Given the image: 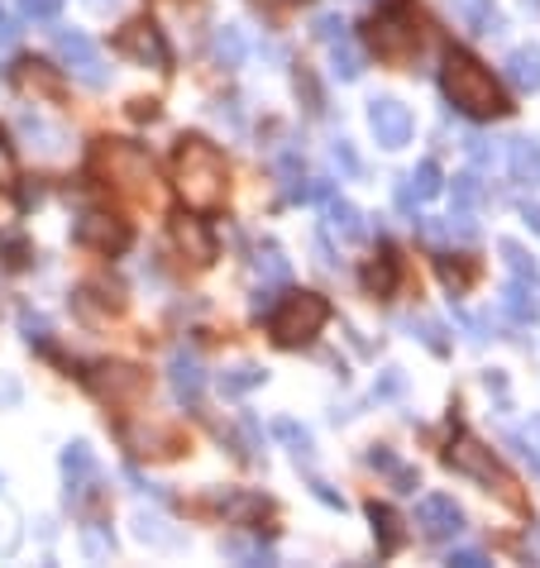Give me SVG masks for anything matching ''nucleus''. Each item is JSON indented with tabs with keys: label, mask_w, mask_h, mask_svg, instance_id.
<instances>
[{
	"label": "nucleus",
	"mask_w": 540,
	"mask_h": 568,
	"mask_svg": "<svg viewBox=\"0 0 540 568\" xmlns=\"http://www.w3.org/2000/svg\"><path fill=\"white\" fill-rule=\"evenodd\" d=\"M173 182H177V197H183L187 211L206 215V211H221L225 197H230V167H225L221 149L211 139L183 135L173 153Z\"/></svg>",
	"instance_id": "obj_1"
},
{
	"label": "nucleus",
	"mask_w": 540,
	"mask_h": 568,
	"mask_svg": "<svg viewBox=\"0 0 540 568\" xmlns=\"http://www.w3.org/2000/svg\"><path fill=\"white\" fill-rule=\"evenodd\" d=\"M440 87H445L450 105L474 119H498V115H512V101L502 96V87L493 81V72L478 63L474 53H464V48H454L445 58V67H440Z\"/></svg>",
	"instance_id": "obj_2"
},
{
	"label": "nucleus",
	"mask_w": 540,
	"mask_h": 568,
	"mask_svg": "<svg viewBox=\"0 0 540 568\" xmlns=\"http://www.w3.org/2000/svg\"><path fill=\"white\" fill-rule=\"evenodd\" d=\"M445 464L454 468V474L484 482L488 492H498L502 506H512V512H526V497H522V482L507 474V468L498 464V454L488 450V444H478L474 434H454V444L445 450Z\"/></svg>",
	"instance_id": "obj_3"
},
{
	"label": "nucleus",
	"mask_w": 540,
	"mask_h": 568,
	"mask_svg": "<svg viewBox=\"0 0 540 568\" xmlns=\"http://www.w3.org/2000/svg\"><path fill=\"white\" fill-rule=\"evenodd\" d=\"M330 320V301L321 292H287L278 306L268 311V325H273V340L282 349H302L311 344Z\"/></svg>",
	"instance_id": "obj_4"
},
{
	"label": "nucleus",
	"mask_w": 540,
	"mask_h": 568,
	"mask_svg": "<svg viewBox=\"0 0 540 568\" xmlns=\"http://www.w3.org/2000/svg\"><path fill=\"white\" fill-rule=\"evenodd\" d=\"M368 48H374L382 63H406V58L422 53V34H416V20L406 10V0H388V10L368 24Z\"/></svg>",
	"instance_id": "obj_5"
},
{
	"label": "nucleus",
	"mask_w": 540,
	"mask_h": 568,
	"mask_svg": "<svg viewBox=\"0 0 540 568\" xmlns=\"http://www.w3.org/2000/svg\"><path fill=\"white\" fill-rule=\"evenodd\" d=\"M96 167L125 191H139L143 182H153V159L129 139H101V149H96Z\"/></svg>",
	"instance_id": "obj_6"
},
{
	"label": "nucleus",
	"mask_w": 540,
	"mask_h": 568,
	"mask_svg": "<svg viewBox=\"0 0 540 568\" xmlns=\"http://www.w3.org/2000/svg\"><path fill=\"white\" fill-rule=\"evenodd\" d=\"M53 43H58V53L67 58V67H72V77L81 81V87H91V91H101L105 81H111V67H105V58H101V48H96L81 29H53Z\"/></svg>",
	"instance_id": "obj_7"
},
{
	"label": "nucleus",
	"mask_w": 540,
	"mask_h": 568,
	"mask_svg": "<svg viewBox=\"0 0 540 568\" xmlns=\"http://www.w3.org/2000/svg\"><path fill=\"white\" fill-rule=\"evenodd\" d=\"M87 387L101 396V402L129 406V402H139V396L149 392V373L135 368V364H96L87 373Z\"/></svg>",
	"instance_id": "obj_8"
},
{
	"label": "nucleus",
	"mask_w": 540,
	"mask_h": 568,
	"mask_svg": "<svg viewBox=\"0 0 540 568\" xmlns=\"http://www.w3.org/2000/svg\"><path fill=\"white\" fill-rule=\"evenodd\" d=\"M115 48H120L125 58H135V63H153V67H167V63H173V48H167L163 29H159V24H153L149 15L120 24Z\"/></svg>",
	"instance_id": "obj_9"
},
{
	"label": "nucleus",
	"mask_w": 540,
	"mask_h": 568,
	"mask_svg": "<svg viewBox=\"0 0 540 568\" xmlns=\"http://www.w3.org/2000/svg\"><path fill=\"white\" fill-rule=\"evenodd\" d=\"M368 129L382 149H406L412 143V111L398 101V96H374L368 101Z\"/></svg>",
	"instance_id": "obj_10"
},
{
	"label": "nucleus",
	"mask_w": 540,
	"mask_h": 568,
	"mask_svg": "<svg viewBox=\"0 0 540 568\" xmlns=\"http://www.w3.org/2000/svg\"><path fill=\"white\" fill-rule=\"evenodd\" d=\"M167 382H173V396L183 406H197L201 392H206V368H201V358L187 344H177L173 358H167Z\"/></svg>",
	"instance_id": "obj_11"
},
{
	"label": "nucleus",
	"mask_w": 540,
	"mask_h": 568,
	"mask_svg": "<svg viewBox=\"0 0 540 568\" xmlns=\"http://www.w3.org/2000/svg\"><path fill=\"white\" fill-rule=\"evenodd\" d=\"M129 225L115 215H81L77 220V244H87L96 253H125L129 249Z\"/></svg>",
	"instance_id": "obj_12"
},
{
	"label": "nucleus",
	"mask_w": 540,
	"mask_h": 568,
	"mask_svg": "<svg viewBox=\"0 0 540 568\" xmlns=\"http://www.w3.org/2000/svg\"><path fill=\"white\" fill-rule=\"evenodd\" d=\"M416 526H422L430 540H454V535H464V512L454 506V497L430 492V497H422V506H416Z\"/></svg>",
	"instance_id": "obj_13"
},
{
	"label": "nucleus",
	"mask_w": 540,
	"mask_h": 568,
	"mask_svg": "<svg viewBox=\"0 0 540 568\" xmlns=\"http://www.w3.org/2000/svg\"><path fill=\"white\" fill-rule=\"evenodd\" d=\"M63 474H67V502L81 506L96 492V458H91V444L72 440L63 450Z\"/></svg>",
	"instance_id": "obj_14"
},
{
	"label": "nucleus",
	"mask_w": 540,
	"mask_h": 568,
	"mask_svg": "<svg viewBox=\"0 0 540 568\" xmlns=\"http://www.w3.org/2000/svg\"><path fill=\"white\" fill-rule=\"evenodd\" d=\"M398 282H402V253L382 244L374 258L364 263V292L368 296H392L398 292Z\"/></svg>",
	"instance_id": "obj_15"
},
{
	"label": "nucleus",
	"mask_w": 540,
	"mask_h": 568,
	"mask_svg": "<svg viewBox=\"0 0 540 568\" xmlns=\"http://www.w3.org/2000/svg\"><path fill=\"white\" fill-rule=\"evenodd\" d=\"M125 444L135 454H159V458L183 454V434L167 426H125Z\"/></svg>",
	"instance_id": "obj_16"
},
{
	"label": "nucleus",
	"mask_w": 540,
	"mask_h": 568,
	"mask_svg": "<svg viewBox=\"0 0 540 568\" xmlns=\"http://www.w3.org/2000/svg\"><path fill=\"white\" fill-rule=\"evenodd\" d=\"M173 239H177V249L187 253L191 263H197V268H206V263H215V235L206 229V220H177L173 225Z\"/></svg>",
	"instance_id": "obj_17"
},
{
	"label": "nucleus",
	"mask_w": 540,
	"mask_h": 568,
	"mask_svg": "<svg viewBox=\"0 0 540 568\" xmlns=\"http://www.w3.org/2000/svg\"><path fill=\"white\" fill-rule=\"evenodd\" d=\"M15 81H20V91H29V96H43V101H63V77H58V67L39 63V58H24V63L15 67Z\"/></svg>",
	"instance_id": "obj_18"
},
{
	"label": "nucleus",
	"mask_w": 540,
	"mask_h": 568,
	"mask_svg": "<svg viewBox=\"0 0 540 568\" xmlns=\"http://www.w3.org/2000/svg\"><path fill=\"white\" fill-rule=\"evenodd\" d=\"M436 273H440V282H445L454 296H464L478 282V258H474V253H440Z\"/></svg>",
	"instance_id": "obj_19"
},
{
	"label": "nucleus",
	"mask_w": 540,
	"mask_h": 568,
	"mask_svg": "<svg viewBox=\"0 0 540 568\" xmlns=\"http://www.w3.org/2000/svg\"><path fill=\"white\" fill-rule=\"evenodd\" d=\"M368 521H374V530H378V554H398L406 545V530H402L406 521L388 502H368Z\"/></svg>",
	"instance_id": "obj_20"
},
{
	"label": "nucleus",
	"mask_w": 540,
	"mask_h": 568,
	"mask_svg": "<svg viewBox=\"0 0 540 568\" xmlns=\"http://www.w3.org/2000/svg\"><path fill=\"white\" fill-rule=\"evenodd\" d=\"M507 167L522 187H540V139L526 135V139H512L507 149Z\"/></svg>",
	"instance_id": "obj_21"
},
{
	"label": "nucleus",
	"mask_w": 540,
	"mask_h": 568,
	"mask_svg": "<svg viewBox=\"0 0 540 568\" xmlns=\"http://www.w3.org/2000/svg\"><path fill=\"white\" fill-rule=\"evenodd\" d=\"M502 67H507V81H512L517 91H540V48H531V43H526V48H512Z\"/></svg>",
	"instance_id": "obj_22"
},
{
	"label": "nucleus",
	"mask_w": 540,
	"mask_h": 568,
	"mask_svg": "<svg viewBox=\"0 0 540 568\" xmlns=\"http://www.w3.org/2000/svg\"><path fill=\"white\" fill-rule=\"evenodd\" d=\"M20 135L34 143V149L43 153V159H58L63 153V143H67V135L58 125H48V119H39V115H20Z\"/></svg>",
	"instance_id": "obj_23"
},
{
	"label": "nucleus",
	"mask_w": 540,
	"mask_h": 568,
	"mask_svg": "<svg viewBox=\"0 0 540 568\" xmlns=\"http://www.w3.org/2000/svg\"><path fill=\"white\" fill-rule=\"evenodd\" d=\"M502 311H507V320H512V325H531V320L540 316V306H536L531 282H526V277H517V282L502 287Z\"/></svg>",
	"instance_id": "obj_24"
},
{
	"label": "nucleus",
	"mask_w": 540,
	"mask_h": 568,
	"mask_svg": "<svg viewBox=\"0 0 540 568\" xmlns=\"http://www.w3.org/2000/svg\"><path fill=\"white\" fill-rule=\"evenodd\" d=\"M211 53H215V63H221V67H244L249 43H244V34H239L235 24H221L215 39H211Z\"/></svg>",
	"instance_id": "obj_25"
},
{
	"label": "nucleus",
	"mask_w": 540,
	"mask_h": 568,
	"mask_svg": "<svg viewBox=\"0 0 540 568\" xmlns=\"http://www.w3.org/2000/svg\"><path fill=\"white\" fill-rule=\"evenodd\" d=\"M268 382V373H263L259 364H239L230 373H221V392L225 396H244V392H254V387Z\"/></svg>",
	"instance_id": "obj_26"
},
{
	"label": "nucleus",
	"mask_w": 540,
	"mask_h": 568,
	"mask_svg": "<svg viewBox=\"0 0 540 568\" xmlns=\"http://www.w3.org/2000/svg\"><path fill=\"white\" fill-rule=\"evenodd\" d=\"M326 220H330L335 229H340L344 239H364V225H359V220H364V215H359L350 201H340V197H326Z\"/></svg>",
	"instance_id": "obj_27"
},
{
	"label": "nucleus",
	"mask_w": 540,
	"mask_h": 568,
	"mask_svg": "<svg viewBox=\"0 0 540 568\" xmlns=\"http://www.w3.org/2000/svg\"><path fill=\"white\" fill-rule=\"evenodd\" d=\"M464 20L474 34H502V10L493 0H464Z\"/></svg>",
	"instance_id": "obj_28"
},
{
	"label": "nucleus",
	"mask_w": 540,
	"mask_h": 568,
	"mask_svg": "<svg viewBox=\"0 0 540 568\" xmlns=\"http://www.w3.org/2000/svg\"><path fill=\"white\" fill-rule=\"evenodd\" d=\"M330 48H335V53H330V72H335V77H340V81H359V77H364V58L350 48V39H340V43H330Z\"/></svg>",
	"instance_id": "obj_29"
},
{
	"label": "nucleus",
	"mask_w": 540,
	"mask_h": 568,
	"mask_svg": "<svg viewBox=\"0 0 540 568\" xmlns=\"http://www.w3.org/2000/svg\"><path fill=\"white\" fill-rule=\"evenodd\" d=\"M406 330H412L416 335V340H422L426 349H430V354H436V358H445L450 354V340H445V325H440V320H406Z\"/></svg>",
	"instance_id": "obj_30"
},
{
	"label": "nucleus",
	"mask_w": 540,
	"mask_h": 568,
	"mask_svg": "<svg viewBox=\"0 0 540 568\" xmlns=\"http://www.w3.org/2000/svg\"><path fill=\"white\" fill-rule=\"evenodd\" d=\"M406 182H412V191H416L422 201H430V197H440V191H445V177H440V163H436V159H426L412 177H406Z\"/></svg>",
	"instance_id": "obj_31"
},
{
	"label": "nucleus",
	"mask_w": 540,
	"mask_h": 568,
	"mask_svg": "<svg viewBox=\"0 0 540 568\" xmlns=\"http://www.w3.org/2000/svg\"><path fill=\"white\" fill-rule=\"evenodd\" d=\"M273 434L278 440L292 444V454H297V464H311V434L297 426V420H273Z\"/></svg>",
	"instance_id": "obj_32"
},
{
	"label": "nucleus",
	"mask_w": 540,
	"mask_h": 568,
	"mask_svg": "<svg viewBox=\"0 0 540 568\" xmlns=\"http://www.w3.org/2000/svg\"><path fill=\"white\" fill-rule=\"evenodd\" d=\"M502 258L512 263V273H517V277H526V282H540L536 258H531V253H526V249L517 244V239H502Z\"/></svg>",
	"instance_id": "obj_33"
},
{
	"label": "nucleus",
	"mask_w": 540,
	"mask_h": 568,
	"mask_svg": "<svg viewBox=\"0 0 540 568\" xmlns=\"http://www.w3.org/2000/svg\"><path fill=\"white\" fill-rule=\"evenodd\" d=\"M254 263H259V273L268 277V282H278V287L287 282V277H292V263H287V258H282V249H273V244L263 249V253H259Z\"/></svg>",
	"instance_id": "obj_34"
},
{
	"label": "nucleus",
	"mask_w": 540,
	"mask_h": 568,
	"mask_svg": "<svg viewBox=\"0 0 540 568\" xmlns=\"http://www.w3.org/2000/svg\"><path fill=\"white\" fill-rule=\"evenodd\" d=\"M478 201H484V182H478V173L454 177V205H460V211H474Z\"/></svg>",
	"instance_id": "obj_35"
},
{
	"label": "nucleus",
	"mask_w": 540,
	"mask_h": 568,
	"mask_svg": "<svg viewBox=\"0 0 540 568\" xmlns=\"http://www.w3.org/2000/svg\"><path fill=\"white\" fill-rule=\"evenodd\" d=\"M297 96L306 101V111H311V115H326V96H321L316 77H311L306 67H297Z\"/></svg>",
	"instance_id": "obj_36"
},
{
	"label": "nucleus",
	"mask_w": 540,
	"mask_h": 568,
	"mask_svg": "<svg viewBox=\"0 0 540 568\" xmlns=\"http://www.w3.org/2000/svg\"><path fill=\"white\" fill-rule=\"evenodd\" d=\"M225 554H230V559H244V564H273V550L249 545V540H225Z\"/></svg>",
	"instance_id": "obj_37"
},
{
	"label": "nucleus",
	"mask_w": 540,
	"mask_h": 568,
	"mask_svg": "<svg viewBox=\"0 0 540 568\" xmlns=\"http://www.w3.org/2000/svg\"><path fill=\"white\" fill-rule=\"evenodd\" d=\"M330 159L340 163L350 177H359V173H364V163H359V153H354V143H350V139H335V143H330Z\"/></svg>",
	"instance_id": "obj_38"
},
{
	"label": "nucleus",
	"mask_w": 540,
	"mask_h": 568,
	"mask_svg": "<svg viewBox=\"0 0 540 568\" xmlns=\"http://www.w3.org/2000/svg\"><path fill=\"white\" fill-rule=\"evenodd\" d=\"M72 301H77V311H81V316H87L91 325H101V320H111V316H101V311H96V306H91V296H87V287H81V292H77V296H72ZM105 306H111V311H120V306H125V296H105Z\"/></svg>",
	"instance_id": "obj_39"
},
{
	"label": "nucleus",
	"mask_w": 540,
	"mask_h": 568,
	"mask_svg": "<svg viewBox=\"0 0 540 568\" xmlns=\"http://www.w3.org/2000/svg\"><path fill=\"white\" fill-rule=\"evenodd\" d=\"M225 512H230L235 521H249V516L268 512V502H263V497H230V502H225Z\"/></svg>",
	"instance_id": "obj_40"
},
{
	"label": "nucleus",
	"mask_w": 540,
	"mask_h": 568,
	"mask_svg": "<svg viewBox=\"0 0 540 568\" xmlns=\"http://www.w3.org/2000/svg\"><path fill=\"white\" fill-rule=\"evenodd\" d=\"M20 182V163H15V149L0 139V191H10Z\"/></svg>",
	"instance_id": "obj_41"
},
{
	"label": "nucleus",
	"mask_w": 540,
	"mask_h": 568,
	"mask_svg": "<svg viewBox=\"0 0 540 568\" xmlns=\"http://www.w3.org/2000/svg\"><path fill=\"white\" fill-rule=\"evenodd\" d=\"M316 39H326V43L350 39V24H344L340 15H321V20H316Z\"/></svg>",
	"instance_id": "obj_42"
},
{
	"label": "nucleus",
	"mask_w": 540,
	"mask_h": 568,
	"mask_svg": "<svg viewBox=\"0 0 540 568\" xmlns=\"http://www.w3.org/2000/svg\"><path fill=\"white\" fill-rule=\"evenodd\" d=\"M402 392H406L402 368H388V373H382V378H378V387H374V396H378V402H388V396H402Z\"/></svg>",
	"instance_id": "obj_43"
},
{
	"label": "nucleus",
	"mask_w": 540,
	"mask_h": 568,
	"mask_svg": "<svg viewBox=\"0 0 540 568\" xmlns=\"http://www.w3.org/2000/svg\"><path fill=\"white\" fill-rule=\"evenodd\" d=\"M464 153H469V159H474L478 167H488V163H493V139L469 135V139H464Z\"/></svg>",
	"instance_id": "obj_44"
},
{
	"label": "nucleus",
	"mask_w": 540,
	"mask_h": 568,
	"mask_svg": "<svg viewBox=\"0 0 540 568\" xmlns=\"http://www.w3.org/2000/svg\"><path fill=\"white\" fill-rule=\"evenodd\" d=\"M20 5L29 20H53L58 10H63V0H20Z\"/></svg>",
	"instance_id": "obj_45"
},
{
	"label": "nucleus",
	"mask_w": 540,
	"mask_h": 568,
	"mask_svg": "<svg viewBox=\"0 0 540 568\" xmlns=\"http://www.w3.org/2000/svg\"><path fill=\"white\" fill-rule=\"evenodd\" d=\"M454 320H460L464 330H469V340H474V344H484V340H488V320H484V316H469V311H454Z\"/></svg>",
	"instance_id": "obj_46"
},
{
	"label": "nucleus",
	"mask_w": 540,
	"mask_h": 568,
	"mask_svg": "<svg viewBox=\"0 0 540 568\" xmlns=\"http://www.w3.org/2000/svg\"><path fill=\"white\" fill-rule=\"evenodd\" d=\"M388 478H392V488H398V492H416V488H422V474H416V468H406V464H398Z\"/></svg>",
	"instance_id": "obj_47"
},
{
	"label": "nucleus",
	"mask_w": 540,
	"mask_h": 568,
	"mask_svg": "<svg viewBox=\"0 0 540 568\" xmlns=\"http://www.w3.org/2000/svg\"><path fill=\"white\" fill-rule=\"evenodd\" d=\"M135 535H139V540H173V535L163 530L159 516H139V521H135Z\"/></svg>",
	"instance_id": "obj_48"
},
{
	"label": "nucleus",
	"mask_w": 540,
	"mask_h": 568,
	"mask_svg": "<svg viewBox=\"0 0 540 568\" xmlns=\"http://www.w3.org/2000/svg\"><path fill=\"white\" fill-rule=\"evenodd\" d=\"M368 468H378V474H392V468H398V454H392L388 444H374V450H368Z\"/></svg>",
	"instance_id": "obj_49"
},
{
	"label": "nucleus",
	"mask_w": 540,
	"mask_h": 568,
	"mask_svg": "<svg viewBox=\"0 0 540 568\" xmlns=\"http://www.w3.org/2000/svg\"><path fill=\"white\" fill-rule=\"evenodd\" d=\"M445 564H460V568H488V554L484 550H450Z\"/></svg>",
	"instance_id": "obj_50"
},
{
	"label": "nucleus",
	"mask_w": 540,
	"mask_h": 568,
	"mask_svg": "<svg viewBox=\"0 0 540 568\" xmlns=\"http://www.w3.org/2000/svg\"><path fill=\"white\" fill-rule=\"evenodd\" d=\"M249 306H254V316H268V311L278 306V282H273V287H259V292H254V301H249Z\"/></svg>",
	"instance_id": "obj_51"
},
{
	"label": "nucleus",
	"mask_w": 540,
	"mask_h": 568,
	"mask_svg": "<svg viewBox=\"0 0 540 568\" xmlns=\"http://www.w3.org/2000/svg\"><path fill=\"white\" fill-rule=\"evenodd\" d=\"M239 430H244V450H249V458H259V420L244 416V420H239Z\"/></svg>",
	"instance_id": "obj_52"
},
{
	"label": "nucleus",
	"mask_w": 540,
	"mask_h": 568,
	"mask_svg": "<svg viewBox=\"0 0 540 568\" xmlns=\"http://www.w3.org/2000/svg\"><path fill=\"white\" fill-rule=\"evenodd\" d=\"M20 325H24V335H29V340H43V335H48V320H43V316H34V311H24Z\"/></svg>",
	"instance_id": "obj_53"
},
{
	"label": "nucleus",
	"mask_w": 540,
	"mask_h": 568,
	"mask_svg": "<svg viewBox=\"0 0 540 568\" xmlns=\"http://www.w3.org/2000/svg\"><path fill=\"white\" fill-rule=\"evenodd\" d=\"M507 444H512V450H517V454L526 458V464H531V468H536V474H540V450H531V444H526V440H522V434H507Z\"/></svg>",
	"instance_id": "obj_54"
},
{
	"label": "nucleus",
	"mask_w": 540,
	"mask_h": 568,
	"mask_svg": "<svg viewBox=\"0 0 540 568\" xmlns=\"http://www.w3.org/2000/svg\"><path fill=\"white\" fill-rule=\"evenodd\" d=\"M416 205H422V197L412 191V182H402V187H398V211H402V215H416Z\"/></svg>",
	"instance_id": "obj_55"
},
{
	"label": "nucleus",
	"mask_w": 540,
	"mask_h": 568,
	"mask_svg": "<svg viewBox=\"0 0 540 568\" xmlns=\"http://www.w3.org/2000/svg\"><path fill=\"white\" fill-rule=\"evenodd\" d=\"M311 492H316V497L326 502V506H335V512H344V497H340L335 488H326V482H311Z\"/></svg>",
	"instance_id": "obj_56"
},
{
	"label": "nucleus",
	"mask_w": 540,
	"mask_h": 568,
	"mask_svg": "<svg viewBox=\"0 0 540 568\" xmlns=\"http://www.w3.org/2000/svg\"><path fill=\"white\" fill-rule=\"evenodd\" d=\"M15 34H20V29H15V20H10L5 10H0V48H10V43H15Z\"/></svg>",
	"instance_id": "obj_57"
},
{
	"label": "nucleus",
	"mask_w": 540,
	"mask_h": 568,
	"mask_svg": "<svg viewBox=\"0 0 540 568\" xmlns=\"http://www.w3.org/2000/svg\"><path fill=\"white\" fill-rule=\"evenodd\" d=\"M129 115L135 119H159V101H135L129 105Z\"/></svg>",
	"instance_id": "obj_58"
},
{
	"label": "nucleus",
	"mask_w": 540,
	"mask_h": 568,
	"mask_svg": "<svg viewBox=\"0 0 540 568\" xmlns=\"http://www.w3.org/2000/svg\"><path fill=\"white\" fill-rule=\"evenodd\" d=\"M522 220H526V225H531L536 235H540V205H526V211H522Z\"/></svg>",
	"instance_id": "obj_59"
},
{
	"label": "nucleus",
	"mask_w": 540,
	"mask_h": 568,
	"mask_svg": "<svg viewBox=\"0 0 540 568\" xmlns=\"http://www.w3.org/2000/svg\"><path fill=\"white\" fill-rule=\"evenodd\" d=\"M268 10H292V5H311V0H263Z\"/></svg>",
	"instance_id": "obj_60"
},
{
	"label": "nucleus",
	"mask_w": 540,
	"mask_h": 568,
	"mask_svg": "<svg viewBox=\"0 0 540 568\" xmlns=\"http://www.w3.org/2000/svg\"><path fill=\"white\" fill-rule=\"evenodd\" d=\"M91 5H96V10H105V5H115V0H91Z\"/></svg>",
	"instance_id": "obj_61"
},
{
	"label": "nucleus",
	"mask_w": 540,
	"mask_h": 568,
	"mask_svg": "<svg viewBox=\"0 0 540 568\" xmlns=\"http://www.w3.org/2000/svg\"><path fill=\"white\" fill-rule=\"evenodd\" d=\"M531 430H536V434H540V420H531Z\"/></svg>",
	"instance_id": "obj_62"
}]
</instances>
